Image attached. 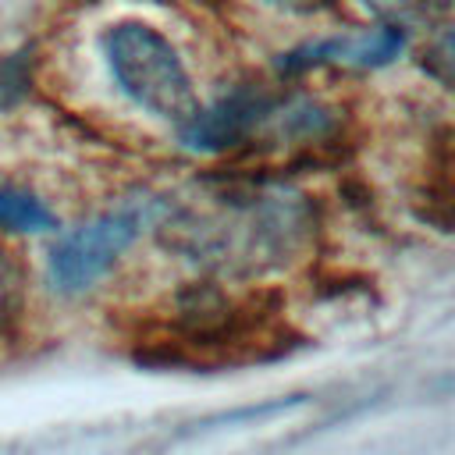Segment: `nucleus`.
<instances>
[{"label":"nucleus","instance_id":"7","mask_svg":"<svg viewBox=\"0 0 455 455\" xmlns=\"http://www.w3.org/2000/svg\"><path fill=\"white\" fill-rule=\"evenodd\" d=\"M25 309V274L18 259L0 245V331Z\"/></svg>","mask_w":455,"mask_h":455},{"label":"nucleus","instance_id":"8","mask_svg":"<svg viewBox=\"0 0 455 455\" xmlns=\"http://www.w3.org/2000/svg\"><path fill=\"white\" fill-rule=\"evenodd\" d=\"M259 4H267L274 11H284V14H316V11L331 7L334 0H259Z\"/></svg>","mask_w":455,"mask_h":455},{"label":"nucleus","instance_id":"4","mask_svg":"<svg viewBox=\"0 0 455 455\" xmlns=\"http://www.w3.org/2000/svg\"><path fill=\"white\" fill-rule=\"evenodd\" d=\"M405 50V28L377 21L373 28L359 32H338V36H320L302 46H291L281 53L277 71L281 75H306L316 68H348V71H377L387 68L402 57Z\"/></svg>","mask_w":455,"mask_h":455},{"label":"nucleus","instance_id":"9","mask_svg":"<svg viewBox=\"0 0 455 455\" xmlns=\"http://www.w3.org/2000/svg\"><path fill=\"white\" fill-rule=\"evenodd\" d=\"M149 4H167V0H149Z\"/></svg>","mask_w":455,"mask_h":455},{"label":"nucleus","instance_id":"3","mask_svg":"<svg viewBox=\"0 0 455 455\" xmlns=\"http://www.w3.org/2000/svg\"><path fill=\"white\" fill-rule=\"evenodd\" d=\"M142 231V210H110L92 220H85L75 231H64L46 256V277L60 295H82L89 291L117 259L121 252L139 238Z\"/></svg>","mask_w":455,"mask_h":455},{"label":"nucleus","instance_id":"6","mask_svg":"<svg viewBox=\"0 0 455 455\" xmlns=\"http://www.w3.org/2000/svg\"><path fill=\"white\" fill-rule=\"evenodd\" d=\"M359 4L377 21H387L398 28H409L412 21H427V18L448 11V0H359Z\"/></svg>","mask_w":455,"mask_h":455},{"label":"nucleus","instance_id":"5","mask_svg":"<svg viewBox=\"0 0 455 455\" xmlns=\"http://www.w3.org/2000/svg\"><path fill=\"white\" fill-rule=\"evenodd\" d=\"M0 228L18 235H39V231H53L57 217L36 192L18 185H0Z\"/></svg>","mask_w":455,"mask_h":455},{"label":"nucleus","instance_id":"2","mask_svg":"<svg viewBox=\"0 0 455 455\" xmlns=\"http://www.w3.org/2000/svg\"><path fill=\"white\" fill-rule=\"evenodd\" d=\"M100 46L114 85L135 107L160 121H171L174 128L192 117V110L199 107L192 75L160 28L139 18H124L103 28Z\"/></svg>","mask_w":455,"mask_h":455},{"label":"nucleus","instance_id":"1","mask_svg":"<svg viewBox=\"0 0 455 455\" xmlns=\"http://www.w3.org/2000/svg\"><path fill=\"white\" fill-rule=\"evenodd\" d=\"M302 345L284 320L277 291L228 295L217 284H192L174 295L164 313L146 316L132 331V355L142 366L224 370L270 363Z\"/></svg>","mask_w":455,"mask_h":455}]
</instances>
